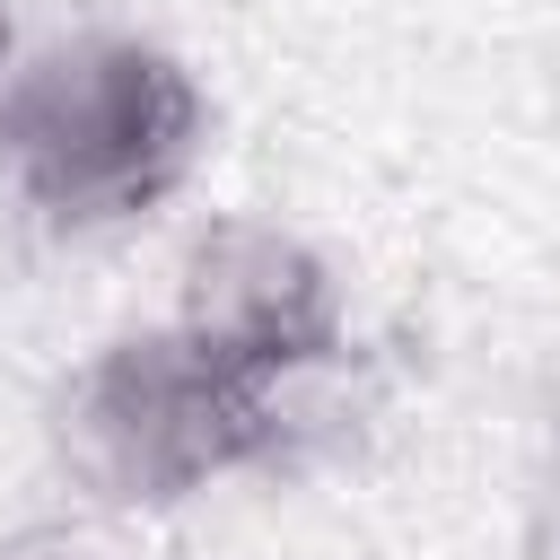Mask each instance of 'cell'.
<instances>
[{"instance_id": "6da1fadb", "label": "cell", "mask_w": 560, "mask_h": 560, "mask_svg": "<svg viewBox=\"0 0 560 560\" xmlns=\"http://www.w3.org/2000/svg\"><path fill=\"white\" fill-rule=\"evenodd\" d=\"M192 140L201 96L158 44L88 26L79 0H0V158L44 219L149 210L192 166Z\"/></svg>"}, {"instance_id": "7a4b0ae2", "label": "cell", "mask_w": 560, "mask_h": 560, "mask_svg": "<svg viewBox=\"0 0 560 560\" xmlns=\"http://www.w3.org/2000/svg\"><path fill=\"white\" fill-rule=\"evenodd\" d=\"M280 385L271 368L228 359L201 332H140L114 341L61 402V455L105 499H184L236 464L280 446Z\"/></svg>"}, {"instance_id": "3957f363", "label": "cell", "mask_w": 560, "mask_h": 560, "mask_svg": "<svg viewBox=\"0 0 560 560\" xmlns=\"http://www.w3.org/2000/svg\"><path fill=\"white\" fill-rule=\"evenodd\" d=\"M184 332L219 341L245 368L298 376V368H315V359L341 350V306H332L324 262L306 245H289L280 228H219L192 254Z\"/></svg>"}, {"instance_id": "277c9868", "label": "cell", "mask_w": 560, "mask_h": 560, "mask_svg": "<svg viewBox=\"0 0 560 560\" xmlns=\"http://www.w3.org/2000/svg\"><path fill=\"white\" fill-rule=\"evenodd\" d=\"M0 560H131L114 534H88V525H35L18 542H0Z\"/></svg>"}]
</instances>
